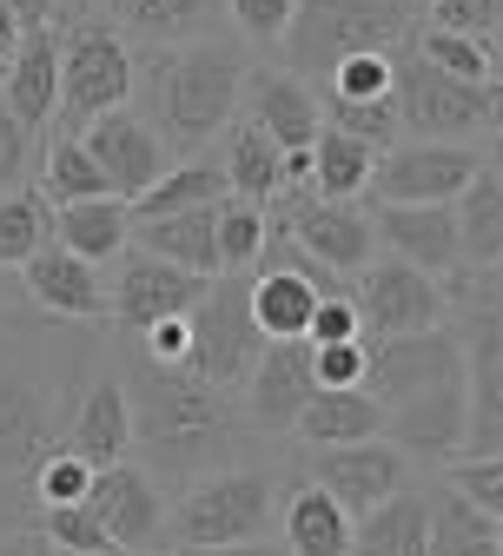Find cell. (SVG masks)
Wrapping results in <instances>:
<instances>
[{"instance_id":"obj_13","label":"cell","mask_w":503,"mask_h":556,"mask_svg":"<svg viewBox=\"0 0 503 556\" xmlns=\"http://www.w3.org/2000/svg\"><path fill=\"white\" fill-rule=\"evenodd\" d=\"M457 378H464V352H457L451 325L404 331V338H365V391L385 410L404 397L438 391V384H457Z\"/></svg>"},{"instance_id":"obj_48","label":"cell","mask_w":503,"mask_h":556,"mask_svg":"<svg viewBox=\"0 0 503 556\" xmlns=\"http://www.w3.org/2000/svg\"><path fill=\"white\" fill-rule=\"evenodd\" d=\"M312 378L325 391H351L365 384V338H331V344H312Z\"/></svg>"},{"instance_id":"obj_57","label":"cell","mask_w":503,"mask_h":556,"mask_svg":"<svg viewBox=\"0 0 503 556\" xmlns=\"http://www.w3.org/2000/svg\"><path fill=\"white\" fill-rule=\"evenodd\" d=\"M133 556H166V549H133Z\"/></svg>"},{"instance_id":"obj_24","label":"cell","mask_w":503,"mask_h":556,"mask_svg":"<svg viewBox=\"0 0 503 556\" xmlns=\"http://www.w3.org/2000/svg\"><path fill=\"white\" fill-rule=\"evenodd\" d=\"M385 431V404L365 391V384H351V391H312L305 410L292 417V438L305 451H331V444H365Z\"/></svg>"},{"instance_id":"obj_47","label":"cell","mask_w":503,"mask_h":556,"mask_svg":"<svg viewBox=\"0 0 503 556\" xmlns=\"http://www.w3.org/2000/svg\"><path fill=\"white\" fill-rule=\"evenodd\" d=\"M496 8L503 0H417V27H451V34H477L496 40Z\"/></svg>"},{"instance_id":"obj_12","label":"cell","mask_w":503,"mask_h":556,"mask_svg":"<svg viewBox=\"0 0 503 556\" xmlns=\"http://www.w3.org/2000/svg\"><path fill=\"white\" fill-rule=\"evenodd\" d=\"M100 278H106V325L120 338H139L160 318L192 312L199 292H205V278H192V271H179V265H166L153 252H139V245H126L113 258V271H100Z\"/></svg>"},{"instance_id":"obj_49","label":"cell","mask_w":503,"mask_h":556,"mask_svg":"<svg viewBox=\"0 0 503 556\" xmlns=\"http://www.w3.org/2000/svg\"><path fill=\"white\" fill-rule=\"evenodd\" d=\"M331 338H357V312H351V292H331L312 305L305 318V344H331Z\"/></svg>"},{"instance_id":"obj_27","label":"cell","mask_w":503,"mask_h":556,"mask_svg":"<svg viewBox=\"0 0 503 556\" xmlns=\"http://www.w3.org/2000/svg\"><path fill=\"white\" fill-rule=\"evenodd\" d=\"M53 245H66L87 265H113L133 245V205L126 199H74V205H53Z\"/></svg>"},{"instance_id":"obj_1","label":"cell","mask_w":503,"mask_h":556,"mask_svg":"<svg viewBox=\"0 0 503 556\" xmlns=\"http://www.w3.org/2000/svg\"><path fill=\"white\" fill-rule=\"evenodd\" d=\"M87 365H93V344L80 331H66L60 318L0 312V530H27L14 510V491H27V477L47 451H60L66 417L80 404V378H93Z\"/></svg>"},{"instance_id":"obj_21","label":"cell","mask_w":503,"mask_h":556,"mask_svg":"<svg viewBox=\"0 0 503 556\" xmlns=\"http://www.w3.org/2000/svg\"><path fill=\"white\" fill-rule=\"evenodd\" d=\"M378 438L391 451H404L411 464H444V457H457V444H464V378L424 391V397L391 404Z\"/></svg>"},{"instance_id":"obj_8","label":"cell","mask_w":503,"mask_h":556,"mask_svg":"<svg viewBox=\"0 0 503 556\" xmlns=\"http://www.w3.org/2000/svg\"><path fill=\"white\" fill-rule=\"evenodd\" d=\"M246 286H252V271H212L199 305L186 312V331H192L186 371H199L219 391H246V378H252V365L265 352V338L252 325V305H246Z\"/></svg>"},{"instance_id":"obj_2","label":"cell","mask_w":503,"mask_h":556,"mask_svg":"<svg viewBox=\"0 0 503 556\" xmlns=\"http://www.w3.org/2000/svg\"><path fill=\"white\" fill-rule=\"evenodd\" d=\"M133 464H147L160 483H192L205 470L246 464L252 425L239 391L205 384L186 365H147L133 352Z\"/></svg>"},{"instance_id":"obj_15","label":"cell","mask_w":503,"mask_h":556,"mask_svg":"<svg viewBox=\"0 0 503 556\" xmlns=\"http://www.w3.org/2000/svg\"><path fill=\"white\" fill-rule=\"evenodd\" d=\"M305 483L331 491L351 517H365V510L391 504L404 483H411V457H404V451H391L385 438H365V444H331V451H312Z\"/></svg>"},{"instance_id":"obj_9","label":"cell","mask_w":503,"mask_h":556,"mask_svg":"<svg viewBox=\"0 0 503 556\" xmlns=\"http://www.w3.org/2000/svg\"><path fill=\"white\" fill-rule=\"evenodd\" d=\"M265 226H272V239H292L305 258H318L338 278L378 258V239H372V213H365V205L318 199L312 186H278L265 199Z\"/></svg>"},{"instance_id":"obj_46","label":"cell","mask_w":503,"mask_h":556,"mask_svg":"<svg viewBox=\"0 0 503 556\" xmlns=\"http://www.w3.org/2000/svg\"><path fill=\"white\" fill-rule=\"evenodd\" d=\"M299 0H226V27H239L246 47H278L285 27H292Z\"/></svg>"},{"instance_id":"obj_43","label":"cell","mask_w":503,"mask_h":556,"mask_svg":"<svg viewBox=\"0 0 503 556\" xmlns=\"http://www.w3.org/2000/svg\"><path fill=\"white\" fill-rule=\"evenodd\" d=\"M87 483H93V464H80L74 451H47L40 464H34V477H27V497H34V510H47V504H80L87 497Z\"/></svg>"},{"instance_id":"obj_55","label":"cell","mask_w":503,"mask_h":556,"mask_svg":"<svg viewBox=\"0 0 503 556\" xmlns=\"http://www.w3.org/2000/svg\"><path fill=\"white\" fill-rule=\"evenodd\" d=\"M0 312H21V278L0 271Z\"/></svg>"},{"instance_id":"obj_34","label":"cell","mask_w":503,"mask_h":556,"mask_svg":"<svg viewBox=\"0 0 503 556\" xmlns=\"http://www.w3.org/2000/svg\"><path fill=\"white\" fill-rule=\"evenodd\" d=\"M212 147H219V166H226V192H239V199H272L278 186H285V153L272 147V139L239 113L219 139H212Z\"/></svg>"},{"instance_id":"obj_37","label":"cell","mask_w":503,"mask_h":556,"mask_svg":"<svg viewBox=\"0 0 503 556\" xmlns=\"http://www.w3.org/2000/svg\"><path fill=\"white\" fill-rule=\"evenodd\" d=\"M265 239H272V226H265L259 199L226 192L219 205H212V252H219V271H252L265 258Z\"/></svg>"},{"instance_id":"obj_5","label":"cell","mask_w":503,"mask_h":556,"mask_svg":"<svg viewBox=\"0 0 503 556\" xmlns=\"http://www.w3.org/2000/svg\"><path fill=\"white\" fill-rule=\"evenodd\" d=\"M278 470L265 464H226L192 477L186 491L166 504V549H226V543H252L278 523Z\"/></svg>"},{"instance_id":"obj_18","label":"cell","mask_w":503,"mask_h":556,"mask_svg":"<svg viewBox=\"0 0 503 556\" xmlns=\"http://www.w3.org/2000/svg\"><path fill=\"white\" fill-rule=\"evenodd\" d=\"M21 299H34L60 325H100L106 318V278H100V265H87V258H74L66 245L47 239L21 265Z\"/></svg>"},{"instance_id":"obj_36","label":"cell","mask_w":503,"mask_h":556,"mask_svg":"<svg viewBox=\"0 0 503 556\" xmlns=\"http://www.w3.org/2000/svg\"><path fill=\"white\" fill-rule=\"evenodd\" d=\"M34 192L47 205H74V199H106V173L93 166V153L80 147V132H53L40 147V166H34Z\"/></svg>"},{"instance_id":"obj_39","label":"cell","mask_w":503,"mask_h":556,"mask_svg":"<svg viewBox=\"0 0 503 556\" xmlns=\"http://www.w3.org/2000/svg\"><path fill=\"white\" fill-rule=\"evenodd\" d=\"M47 239H53V205L34 186L0 192V271H21Z\"/></svg>"},{"instance_id":"obj_38","label":"cell","mask_w":503,"mask_h":556,"mask_svg":"<svg viewBox=\"0 0 503 556\" xmlns=\"http://www.w3.org/2000/svg\"><path fill=\"white\" fill-rule=\"evenodd\" d=\"M411 53L430 60V66H438V74H451V80L496 87V40L451 34V27H417V34H411Z\"/></svg>"},{"instance_id":"obj_14","label":"cell","mask_w":503,"mask_h":556,"mask_svg":"<svg viewBox=\"0 0 503 556\" xmlns=\"http://www.w3.org/2000/svg\"><path fill=\"white\" fill-rule=\"evenodd\" d=\"M87 510L100 517V530H106V543L120 556L166 549V483L147 464H133V457L100 464L93 483H87Z\"/></svg>"},{"instance_id":"obj_28","label":"cell","mask_w":503,"mask_h":556,"mask_svg":"<svg viewBox=\"0 0 503 556\" xmlns=\"http://www.w3.org/2000/svg\"><path fill=\"white\" fill-rule=\"evenodd\" d=\"M246 305H252L259 338H305V318H312L318 292H312V278H299L285 258H259L252 286H246Z\"/></svg>"},{"instance_id":"obj_44","label":"cell","mask_w":503,"mask_h":556,"mask_svg":"<svg viewBox=\"0 0 503 556\" xmlns=\"http://www.w3.org/2000/svg\"><path fill=\"white\" fill-rule=\"evenodd\" d=\"M444 483L483 517H503V457H444Z\"/></svg>"},{"instance_id":"obj_20","label":"cell","mask_w":503,"mask_h":556,"mask_svg":"<svg viewBox=\"0 0 503 556\" xmlns=\"http://www.w3.org/2000/svg\"><path fill=\"white\" fill-rule=\"evenodd\" d=\"M372 213V239L378 252L430 271V278H444L464 265L457 252V219H451V205H365Z\"/></svg>"},{"instance_id":"obj_53","label":"cell","mask_w":503,"mask_h":556,"mask_svg":"<svg viewBox=\"0 0 503 556\" xmlns=\"http://www.w3.org/2000/svg\"><path fill=\"white\" fill-rule=\"evenodd\" d=\"M14 47H21V21L8 14V0H0V60H14Z\"/></svg>"},{"instance_id":"obj_45","label":"cell","mask_w":503,"mask_h":556,"mask_svg":"<svg viewBox=\"0 0 503 556\" xmlns=\"http://www.w3.org/2000/svg\"><path fill=\"white\" fill-rule=\"evenodd\" d=\"M40 166V132L0 100V192H14V186H27V173Z\"/></svg>"},{"instance_id":"obj_7","label":"cell","mask_w":503,"mask_h":556,"mask_svg":"<svg viewBox=\"0 0 503 556\" xmlns=\"http://www.w3.org/2000/svg\"><path fill=\"white\" fill-rule=\"evenodd\" d=\"M113 106H133V47L106 21H66L60 27V100H53V126L60 132H87Z\"/></svg>"},{"instance_id":"obj_16","label":"cell","mask_w":503,"mask_h":556,"mask_svg":"<svg viewBox=\"0 0 503 556\" xmlns=\"http://www.w3.org/2000/svg\"><path fill=\"white\" fill-rule=\"evenodd\" d=\"M312 391H318L312 344L305 338H265V352H259V365H252V378L239 391L252 438H292V417L305 410Z\"/></svg>"},{"instance_id":"obj_41","label":"cell","mask_w":503,"mask_h":556,"mask_svg":"<svg viewBox=\"0 0 503 556\" xmlns=\"http://www.w3.org/2000/svg\"><path fill=\"white\" fill-rule=\"evenodd\" d=\"M34 536H40L47 549H93V556H120V549L106 543L100 517L87 510V497H80V504H47V510L34 517Z\"/></svg>"},{"instance_id":"obj_17","label":"cell","mask_w":503,"mask_h":556,"mask_svg":"<svg viewBox=\"0 0 503 556\" xmlns=\"http://www.w3.org/2000/svg\"><path fill=\"white\" fill-rule=\"evenodd\" d=\"M80 147L93 153V166L106 173V186H113V199H139L166 166H173V153L160 147V132L139 119V106H113V113H100L87 132H80Z\"/></svg>"},{"instance_id":"obj_6","label":"cell","mask_w":503,"mask_h":556,"mask_svg":"<svg viewBox=\"0 0 503 556\" xmlns=\"http://www.w3.org/2000/svg\"><path fill=\"white\" fill-rule=\"evenodd\" d=\"M391 93H398L404 139H457V147H477V139H490L496 119H503V87H470V80L438 74L430 60L411 53V40L398 47Z\"/></svg>"},{"instance_id":"obj_22","label":"cell","mask_w":503,"mask_h":556,"mask_svg":"<svg viewBox=\"0 0 503 556\" xmlns=\"http://www.w3.org/2000/svg\"><path fill=\"white\" fill-rule=\"evenodd\" d=\"M100 21L126 47H173L226 34V0H100Z\"/></svg>"},{"instance_id":"obj_52","label":"cell","mask_w":503,"mask_h":556,"mask_svg":"<svg viewBox=\"0 0 503 556\" xmlns=\"http://www.w3.org/2000/svg\"><path fill=\"white\" fill-rule=\"evenodd\" d=\"M0 556H47V543L34 530H0Z\"/></svg>"},{"instance_id":"obj_42","label":"cell","mask_w":503,"mask_h":556,"mask_svg":"<svg viewBox=\"0 0 503 556\" xmlns=\"http://www.w3.org/2000/svg\"><path fill=\"white\" fill-rule=\"evenodd\" d=\"M391 66H398V47L391 53H351V60L331 66L312 93H325V100H385L391 93Z\"/></svg>"},{"instance_id":"obj_56","label":"cell","mask_w":503,"mask_h":556,"mask_svg":"<svg viewBox=\"0 0 503 556\" xmlns=\"http://www.w3.org/2000/svg\"><path fill=\"white\" fill-rule=\"evenodd\" d=\"M47 556H93V549H47Z\"/></svg>"},{"instance_id":"obj_26","label":"cell","mask_w":503,"mask_h":556,"mask_svg":"<svg viewBox=\"0 0 503 556\" xmlns=\"http://www.w3.org/2000/svg\"><path fill=\"white\" fill-rule=\"evenodd\" d=\"M0 100H8L34 132L53 126V100H60V27L47 34H21L8 74H0Z\"/></svg>"},{"instance_id":"obj_23","label":"cell","mask_w":503,"mask_h":556,"mask_svg":"<svg viewBox=\"0 0 503 556\" xmlns=\"http://www.w3.org/2000/svg\"><path fill=\"white\" fill-rule=\"evenodd\" d=\"M60 444L74 451L80 464H93V470L133 457V404H126V378L120 371H93L87 378V391H80L74 417H66Z\"/></svg>"},{"instance_id":"obj_10","label":"cell","mask_w":503,"mask_h":556,"mask_svg":"<svg viewBox=\"0 0 503 556\" xmlns=\"http://www.w3.org/2000/svg\"><path fill=\"white\" fill-rule=\"evenodd\" d=\"M483 160H490L483 147H457V139H398V147L378 153L365 199L372 205H451Z\"/></svg>"},{"instance_id":"obj_31","label":"cell","mask_w":503,"mask_h":556,"mask_svg":"<svg viewBox=\"0 0 503 556\" xmlns=\"http://www.w3.org/2000/svg\"><path fill=\"white\" fill-rule=\"evenodd\" d=\"M424 517H430V556H503V517L470 510L451 483L424 491Z\"/></svg>"},{"instance_id":"obj_11","label":"cell","mask_w":503,"mask_h":556,"mask_svg":"<svg viewBox=\"0 0 503 556\" xmlns=\"http://www.w3.org/2000/svg\"><path fill=\"white\" fill-rule=\"evenodd\" d=\"M351 312H357V338H404L444 325V292L430 271L378 252L372 265L351 271Z\"/></svg>"},{"instance_id":"obj_4","label":"cell","mask_w":503,"mask_h":556,"mask_svg":"<svg viewBox=\"0 0 503 556\" xmlns=\"http://www.w3.org/2000/svg\"><path fill=\"white\" fill-rule=\"evenodd\" d=\"M417 34L411 0H299L292 27H285V74L318 87L338 60L351 53H391Z\"/></svg>"},{"instance_id":"obj_58","label":"cell","mask_w":503,"mask_h":556,"mask_svg":"<svg viewBox=\"0 0 503 556\" xmlns=\"http://www.w3.org/2000/svg\"><path fill=\"white\" fill-rule=\"evenodd\" d=\"M0 74H8V60H0Z\"/></svg>"},{"instance_id":"obj_25","label":"cell","mask_w":503,"mask_h":556,"mask_svg":"<svg viewBox=\"0 0 503 556\" xmlns=\"http://www.w3.org/2000/svg\"><path fill=\"white\" fill-rule=\"evenodd\" d=\"M351 510L318 491V483H299V491H285L278 504V543L285 556H351Z\"/></svg>"},{"instance_id":"obj_40","label":"cell","mask_w":503,"mask_h":556,"mask_svg":"<svg viewBox=\"0 0 503 556\" xmlns=\"http://www.w3.org/2000/svg\"><path fill=\"white\" fill-rule=\"evenodd\" d=\"M318 113H325V126L365 139V147H378V153L404 139V126H398V93H385V100H325V93H318Z\"/></svg>"},{"instance_id":"obj_3","label":"cell","mask_w":503,"mask_h":556,"mask_svg":"<svg viewBox=\"0 0 503 556\" xmlns=\"http://www.w3.org/2000/svg\"><path fill=\"white\" fill-rule=\"evenodd\" d=\"M252 74V53L232 34L212 40H173V47H133V100L139 119L160 132L166 153H205L232 119H239V93Z\"/></svg>"},{"instance_id":"obj_32","label":"cell","mask_w":503,"mask_h":556,"mask_svg":"<svg viewBox=\"0 0 503 556\" xmlns=\"http://www.w3.org/2000/svg\"><path fill=\"white\" fill-rule=\"evenodd\" d=\"M351 556H430V517H424V491H404L378 510H365L351 523Z\"/></svg>"},{"instance_id":"obj_19","label":"cell","mask_w":503,"mask_h":556,"mask_svg":"<svg viewBox=\"0 0 503 556\" xmlns=\"http://www.w3.org/2000/svg\"><path fill=\"white\" fill-rule=\"evenodd\" d=\"M239 106H246V119L272 139L278 153H305L312 139H318V126H325L318 93H312L305 80H292L285 66H259V60H252V74H246Z\"/></svg>"},{"instance_id":"obj_51","label":"cell","mask_w":503,"mask_h":556,"mask_svg":"<svg viewBox=\"0 0 503 556\" xmlns=\"http://www.w3.org/2000/svg\"><path fill=\"white\" fill-rule=\"evenodd\" d=\"M173 556H285V543L252 536V543H226V549H173Z\"/></svg>"},{"instance_id":"obj_35","label":"cell","mask_w":503,"mask_h":556,"mask_svg":"<svg viewBox=\"0 0 503 556\" xmlns=\"http://www.w3.org/2000/svg\"><path fill=\"white\" fill-rule=\"evenodd\" d=\"M372 166H378V147L351 139L338 126H318L312 139V192L318 199H338V205H365V186H372Z\"/></svg>"},{"instance_id":"obj_50","label":"cell","mask_w":503,"mask_h":556,"mask_svg":"<svg viewBox=\"0 0 503 556\" xmlns=\"http://www.w3.org/2000/svg\"><path fill=\"white\" fill-rule=\"evenodd\" d=\"M8 14L21 21V34H47L60 27V0H8Z\"/></svg>"},{"instance_id":"obj_29","label":"cell","mask_w":503,"mask_h":556,"mask_svg":"<svg viewBox=\"0 0 503 556\" xmlns=\"http://www.w3.org/2000/svg\"><path fill=\"white\" fill-rule=\"evenodd\" d=\"M451 219H457L464 265H503V173H496V160H483L464 179V192L451 199Z\"/></svg>"},{"instance_id":"obj_59","label":"cell","mask_w":503,"mask_h":556,"mask_svg":"<svg viewBox=\"0 0 503 556\" xmlns=\"http://www.w3.org/2000/svg\"><path fill=\"white\" fill-rule=\"evenodd\" d=\"M411 8H417V0H411Z\"/></svg>"},{"instance_id":"obj_30","label":"cell","mask_w":503,"mask_h":556,"mask_svg":"<svg viewBox=\"0 0 503 556\" xmlns=\"http://www.w3.org/2000/svg\"><path fill=\"white\" fill-rule=\"evenodd\" d=\"M133 245L153 252L192 278L219 271V252H212V205H186V213H160V219H133Z\"/></svg>"},{"instance_id":"obj_54","label":"cell","mask_w":503,"mask_h":556,"mask_svg":"<svg viewBox=\"0 0 503 556\" xmlns=\"http://www.w3.org/2000/svg\"><path fill=\"white\" fill-rule=\"evenodd\" d=\"M66 21H100V0H60V27Z\"/></svg>"},{"instance_id":"obj_33","label":"cell","mask_w":503,"mask_h":556,"mask_svg":"<svg viewBox=\"0 0 503 556\" xmlns=\"http://www.w3.org/2000/svg\"><path fill=\"white\" fill-rule=\"evenodd\" d=\"M219 199H226V166H219V147H205V153L173 160L147 192H139V199H133V219L186 213V205H219Z\"/></svg>"}]
</instances>
